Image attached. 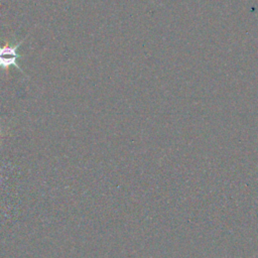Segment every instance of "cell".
<instances>
[{
  "label": "cell",
  "instance_id": "cell-1",
  "mask_svg": "<svg viewBox=\"0 0 258 258\" xmlns=\"http://www.w3.org/2000/svg\"><path fill=\"white\" fill-rule=\"evenodd\" d=\"M21 58V54L15 55V54H0V69H8L9 67H14L17 70H19L23 75L24 72L20 68L18 63V59Z\"/></svg>",
  "mask_w": 258,
  "mask_h": 258
}]
</instances>
